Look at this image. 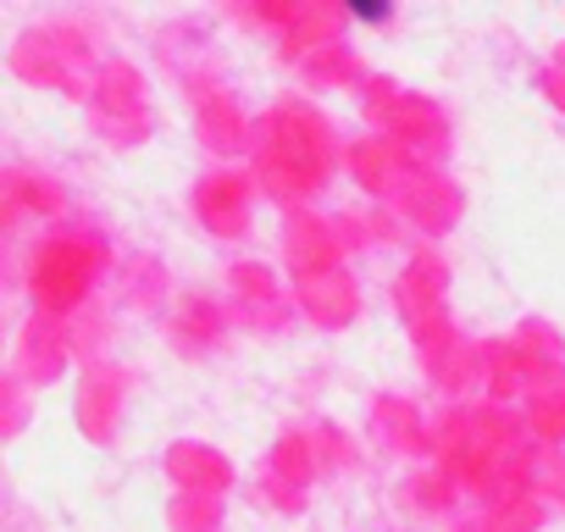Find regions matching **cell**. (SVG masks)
<instances>
[]
</instances>
